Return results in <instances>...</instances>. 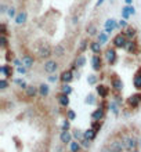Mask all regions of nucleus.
<instances>
[{
    "instance_id": "33",
    "label": "nucleus",
    "mask_w": 141,
    "mask_h": 152,
    "mask_svg": "<svg viewBox=\"0 0 141 152\" xmlns=\"http://www.w3.org/2000/svg\"><path fill=\"white\" fill-rule=\"evenodd\" d=\"M14 84H17V86H18L20 88H24V90L28 87V83H26L24 79H21V77H17V79H14Z\"/></svg>"
},
{
    "instance_id": "48",
    "label": "nucleus",
    "mask_w": 141,
    "mask_h": 152,
    "mask_svg": "<svg viewBox=\"0 0 141 152\" xmlns=\"http://www.w3.org/2000/svg\"><path fill=\"white\" fill-rule=\"evenodd\" d=\"M118 25H119V28H126V26H127V22H126V20H121L118 22Z\"/></svg>"
},
{
    "instance_id": "1",
    "label": "nucleus",
    "mask_w": 141,
    "mask_h": 152,
    "mask_svg": "<svg viewBox=\"0 0 141 152\" xmlns=\"http://www.w3.org/2000/svg\"><path fill=\"white\" fill-rule=\"evenodd\" d=\"M122 141L125 144V149L129 152L136 151L138 148V145H140V140H138L137 137H123Z\"/></svg>"
},
{
    "instance_id": "45",
    "label": "nucleus",
    "mask_w": 141,
    "mask_h": 152,
    "mask_svg": "<svg viewBox=\"0 0 141 152\" xmlns=\"http://www.w3.org/2000/svg\"><path fill=\"white\" fill-rule=\"evenodd\" d=\"M8 44V39H7V35H1V48H6Z\"/></svg>"
},
{
    "instance_id": "40",
    "label": "nucleus",
    "mask_w": 141,
    "mask_h": 152,
    "mask_svg": "<svg viewBox=\"0 0 141 152\" xmlns=\"http://www.w3.org/2000/svg\"><path fill=\"white\" fill-rule=\"evenodd\" d=\"M129 17H130V12H129V6H125V7L122 8V18L123 20H129Z\"/></svg>"
},
{
    "instance_id": "49",
    "label": "nucleus",
    "mask_w": 141,
    "mask_h": 152,
    "mask_svg": "<svg viewBox=\"0 0 141 152\" xmlns=\"http://www.w3.org/2000/svg\"><path fill=\"white\" fill-rule=\"evenodd\" d=\"M6 60H7V61H14V56H12V51H7Z\"/></svg>"
},
{
    "instance_id": "16",
    "label": "nucleus",
    "mask_w": 141,
    "mask_h": 152,
    "mask_svg": "<svg viewBox=\"0 0 141 152\" xmlns=\"http://www.w3.org/2000/svg\"><path fill=\"white\" fill-rule=\"evenodd\" d=\"M26 20H28V12L26 11H20L17 14L15 18H14L17 25H24L25 22H26Z\"/></svg>"
},
{
    "instance_id": "30",
    "label": "nucleus",
    "mask_w": 141,
    "mask_h": 152,
    "mask_svg": "<svg viewBox=\"0 0 141 152\" xmlns=\"http://www.w3.org/2000/svg\"><path fill=\"white\" fill-rule=\"evenodd\" d=\"M72 91H73V88L69 83H64L62 86H61V93H64V94H66V96H71Z\"/></svg>"
},
{
    "instance_id": "2",
    "label": "nucleus",
    "mask_w": 141,
    "mask_h": 152,
    "mask_svg": "<svg viewBox=\"0 0 141 152\" xmlns=\"http://www.w3.org/2000/svg\"><path fill=\"white\" fill-rule=\"evenodd\" d=\"M127 42H129V39L126 37L125 33H118L116 36L113 37V40H112L113 46H115L116 48H125L126 44H127Z\"/></svg>"
},
{
    "instance_id": "5",
    "label": "nucleus",
    "mask_w": 141,
    "mask_h": 152,
    "mask_svg": "<svg viewBox=\"0 0 141 152\" xmlns=\"http://www.w3.org/2000/svg\"><path fill=\"white\" fill-rule=\"evenodd\" d=\"M118 28H119V25H118V21L115 18H108V20L105 21V33L107 35H111Z\"/></svg>"
},
{
    "instance_id": "3",
    "label": "nucleus",
    "mask_w": 141,
    "mask_h": 152,
    "mask_svg": "<svg viewBox=\"0 0 141 152\" xmlns=\"http://www.w3.org/2000/svg\"><path fill=\"white\" fill-rule=\"evenodd\" d=\"M127 105L130 108H138L141 105V93H134L127 98Z\"/></svg>"
},
{
    "instance_id": "23",
    "label": "nucleus",
    "mask_w": 141,
    "mask_h": 152,
    "mask_svg": "<svg viewBox=\"0 0 141 152\" xmlns=\"http://www.w3.org/2000/svg\"><path fill=\"white\" fill-rule=\"evenodd\" d=\"M65 51H66V50H65V47L62 46V44H57L56 47L53 48V54H54L56 57H64Z\"/></svg>"
},
{
    "instance_id": "11",
    "label": "nucleus",
    "mask_w": 141,
    "mask_h": 152,
    "mask_svg": "<svg viewBox=\"0 0 141 152\" xmlns=\"http://www.w3.org/2000/svg\"><path fill=\"white\" fill-rule=\"evenodd\" d=\"M111 86H112V88L115 90V91H122L123 90V82H122L121 77H118L116 75L112 76V80H111Z\"/></svg>"
},
{
    "instance_id": "13",
    "label": "nucleus",
    "mask_w": 141,
    "mask_h": 152,
    "mask_svg": "<svg viewBox=\"0 0 141 152\" xmlns=\"http://www.w3.org/2000/svg\"><path fill=\"white\" fill-rule=\"evenodd\" d=\"M109 147L113 152H123L125 151V144L122 140H113L109 142Z\"/></svg>"
},
{
    "instance_id": "36",
    "label": "nucleus",
    "mask_w": 141,
    "mask_h": 152,
    "mask_svg": "<svg viewBox=\"0 0 141 152\" xmlns=\"http://www.w3.org/2000/svg\"><path fill=\"white\" fill-rule=\"evenodd\" d=\"M61 130L69 132V130H71V120H68L65 118V120H62V124H61Z\"/></svg>"
},
{
    "instance_id": "39",
    "label": "nucleus",
    "mask_w": 141,
    "mask_h": 152,
    "mask_svg": "<svg viewBox=\"0 0 141 152\" xmlns=\"http://www.w3.org/2000/svg\"><path fill=\"white\" fill-rule=\"evenodd\" d=\"M66 119L68 120H75L76 119V112L73 111V109H66Z\"/></svg>"
},
{
    "instance_id": "51",
    "label": "nucleus",
    "mask_w": 141,
    "mask_h": 152,
    "mask_svg": "<svg viewBox=\"0 0 141 152\" xmlns=\"http://www.w3.org/2000/svg\"><path fill=\"white\" fill-rule=\"evenodd\" d=\"M0 29H1V35H7V26H6V24L0 25Z\"/></svg>"
},
{
    "instance_id": "8",
    "label": "nucleus",
    "mask_w": 141,
    "mask_h": 152,
    "mask_svg": "<svg viewBox=\"0 0 141 152\" xmlns=\"http://www.w3.org/2000/svg\"><path fill=\"white\" fill-rule=\"evenodd\" d=\"M90 118H91V122H102L105 118V109L98 107V108L94 109L93 112H91Z\"/></svg>"
},
{
    "instance_id": "41",
    "label": "nucleus",
    "mask_w": 141,
    "mask_h": 152,
    "mask_svg": "<svg viewBox=\"0 0 141 152\" xmlns=\"http://www.w3.org/2000/svg\"><path fill=\"white\" fill-rule=\"evenodd\" d=\"M101 127H102V122H91V129L96 130L97 133L101 130Z\"/></svg>"
},
{
    "instance_id": "4",
    "label": "nucleus",
    "mask_w": 141,
    "mask_h": 152,
    "mask_svg": "<svg viewBox=\"0 0 141 152\" xmlns=\"http://www.w3.org/2000/svg\"><path fill=\"white\" fill-rule=\"evenodd\" d=\"M43 69H45L46 73H54L58 69V62H57L56 60H47L45 62V65H43Z\"/></svg>"
},
{
    "instance_id": "35",
    "label": "nucleus",
    "mask_w": 141,
    "mask_h": 152,
    "mask_svg": "<svg viewBox=\"0 0 141 152\" xmlns=\"http://www.w3.org/2000/svg\"><path fill=\"white\" fill-rule=\"evenodd\" d=\"M97 36H98V42H100L101 44H105L107 42H108V35L105 33V31H104V32H100Z\"/></svg>"
},
{
    "instance_id": "10",
    "label": "nucleus",
    "mask_w": 141,
    "mask_h": 152,
    "mask_svg": "<svg viewBox=\"0 0 141 152\" xmlns=\"http://www.w3.org/2000/svg\"><path fill=\"white\" fill-rule=\"evenodd\" d=\"M96 91L101 98H107V97L109 96V91H111V90H109V87L107 86V84H97Z\"/></svg>"
},
{
    "instance_id": "52",
    "label": "nucleus",
    "mask_w": 141,
    "mask_h": 152,
    "mask_svg": "<svg viewBox=\"0 0 141 152\" xmlns=\"http://www.w3.org/2000/svg\"><path fill=\"white\" fill-rule=\"evenodd\" d=\"M7 10H8V7H6V4H1V6H0V12H1V14L7 12Z\"/></svg>"
},
{
    "instance_id": "38",
    "label": "nucleus",
    "mask_w": 141,
    "mask_h": 152,
    "mask_svg": "<svg viewBox=\"0 0 141 152\" xmlns=\"http://www.w3.org/2000/svg\"><path fill=\"white\" fill-rule=\"evenodd\" d=\"M87 47H90V44L87 43V40H82L80 44H79V53H85L86 50H87Z\"/></svg>"
},
{
    "instance_id": "37",
    "label": "nucleus",
    "mask_w": 141,
    "mask_h": 152,
    "mask_svg": "<svg viewBox=\"0 0 141 152\" xmlns=\"http://www.w3.org/2000/svg\"><path fill=\"white\" fill-rule=\"evenodd\" d=\"M97 82H98V76H97V75L91 73V75L87 76V83H89V84L94 86V84H97Z\"/></svg>"
},
{
    "instance_id": "58",
    "label": "nucleus",
    "mask_w": 141,
    "mask_h": 152,
    "mask_svg": "<svg viewBox=\"0 0 141 152\" xmlns=\"http://www.w3.org/2000/svg\"><path fill=\"white\" fill-rule=\"evenodd\" d=\"M69 152H71V151H69Z\"/></svg>"
},
{
    "instance_id": "6",
    "label": "nucleus",
    "mask_w": 141,
    "mask_h": 152,
    "mask_svg": "<svg viewBox=\"0 0 141 152\" xmlns=\"http://www.w3.org/2000/svg\"><path fill=\"white\" fill-rule=\"evenodd\" d=\"M53 56V48L50 47V44L45 43L39 47V57L40 58H50Z\"/></svg>"
},
{
    "instance_id": "50",
    "label": "nucleus",
    "mask_w": 141,
    "mask_h": 152,
    "mask_svg": "<svg viewBox=\"0 0 141 152\" xmlns=\"http://www.w3.org/2000/svg\"><path fill=\"white\" fill-rule=\"evenodd\" d=\"M100 152H113V151L111 149V147H109V145H105V147H102V148L100 149Z\"/></svg>"
},
{
    "instance_id": "15",
    "label": "nucleus",
    "mask_w": 141,
    "mask_h": 152,
    "mask_svg": "<svg viewBox=\"0 0 141 152\" xmlns=\"http://www.w3.org/2000/svg\"><path fill=\"white\" fill-rule=\"evenodd\" d=\"M91 66L94 71H101L102 69V60L100 56H93L91 57Z\"/></svg>"
},
{
    "instance_id": "18",
    "label": "nucleus",
    "mask_w": 141,
    "mask_h": 152,
    "mask_svg": "<svg viewBox=\"0 0 141 152\" xmlns=\"http://www.w3.org/2000/svg\"><path fill=\"white\" fill-rule=\"evenodd\" d=\"M102 44L97 40V42H90V50H91V53H93L94 56H98V54H101V50H102V47H101Z\"/></svg>"
},
{
    "instance_id": "20",
    "label": "nucleus",
    "mask_w": 141,
    "mask_h": 152,
    "mask_svg": "<svg viewBox=\"0 0 141 152\" xmlns=\"http://www.w3.org/2000/svg\"><path fill=\"white\" fill-rule=\"evenodd\" d=\"M21 61H22V65L24 66H26V68H32L33 64H35V58H33L32 56H29V54H26V56H24L22 58H21Z\"/></svg>"
},
{
    "instance_id": "47",
    "label": "nucleus",
    "mask_w": 141,
    "mask_h": 152,
    "mask_svg": "<svg viewBox=\"0 0 141 152\" xmlns=\"http://www.w3.org/2000/svg\"><path fill=\"white\" fill-rule=\"evenodd\" d=\"M47 79H48V82H50V83H56L57 80L60 79V76H54V75H51V76H48Z\"/></svg>"
},
{
    "instance_id": "32",
    "label": "nucleus",
    "mask_w": 141,
    "mask_h": 152,
    "mask_svg": "<svg viewBox=\"0 0 141 152\" xmlns=\"http://www.w3.org/2000/svg\"><path fill=\"white\" fill-rule=\"evenodd\" d=\"M109 109H111V112L115 116L119 115V104H118L116 101H111L109 102Z\"/></svg>"
},
{
    "instance_id": "7",
    "label": "nucleus",
    "mask_w": 141,
    "mask_h": 152,
    "mask_svg": "<svg viewBox=\"0 0 141 152\" xmlns=\"http://www.w3.org/2000/svg\"><path fill=\"white\" fill-rule=\"evenodd\" d=\"M105 60H107V62H108L109 65L115 64L118 61L116 50H115V48H107V51H105Z\"/></svg>"
},
{
    "instance_id": "26",
    "label": "nucleus",
    "mask_w": 141,
    "mask_h": 152,
    "mask_svg": "<svg viewBox=\"0 0 141 152\" xmlns=\"http://www.w3.org/2000/svg\"><path fill=\"white\" fill-rule=\"evenodd\" d=\"M82 149V144H80V141H76V140H73L71 144H69V151L71 152H80Z\"/></svg>"
},
{
    "instance_id": "27",
    "label": "nucleus",
    "mask_w": 141,
    "mask_h": 152,
    "mask_svg": "<svg viewBox=\"0 0 141 152\" xmlns=\"http://www.w3.org/2000/svg\"><path fill=\"white\" fill-rule=\"evenodd\" d=\"M96 137H97V132L93 130L91 127L87 129V130H85V138H87V140H90V141H94L96 140Z\"/></svg>"
},
{
    "instance_id": "29",
    "label": "nucleus",
    "mask_w": 141,
    "mask_h": 152,
    "mask_svg": "<svg viewBox=\"0 0 141 152\" xmlns=\"http://www.w3.org/2000/svg\"><path fill=\"white\" fill-rule=\"evenodd\" d=\"M86 32H87V35L89 36H96V35H98V31H97V26L94 24H89L87 25V28H86Z\"/></svg>"
},
{
    "instance_id": "14",
    "label": "nucleus",
    "mask_w": 141,
    "mask_h": 152,
    "mask_svg": "<svg viewBox=\"0 0 141 152\" xmlns=\"http://www.w3.org/2000/svg\"><path fill=\"white\" fill-rule=\"evenodd\" d=\"M57 101H58V104H60L62 108H68L69 107V96L64 94V93H60V94L57 96Z\"/></svg>"
},
{
    "instance_id": "43",
    "label": "nucleus",
    "mask_w": 141,
    "mask_h": 152,
    "mask_svg": "<svg viewBox=\"0 0 141 152\" xmlns=\"http://www.w3.org/2000/svg\"><path fill=\"white\" fill-rule=\"evenodd\" d=\"M7 87H8V80L6 77H3L0 80V90H6Z\"/></svg>"
},
{
    "instance_id": "12",
    "label": "nucleus",
    "mask_w": 141,
    "mask_h": 152,
    "mask_svg": "<svg viewBox=\"0 0 141 152\" xmlns=\"http://www.w3.org/2000/svg\"><path fill=\"white\" fill-rule=\"evenodd\" d=\"M60 141L62 142V144H71L73 141V136H72V133L71 132H64V130H61V133H60Z\"/></svg>"
},
{
    "instance_id": "25",
    "label": "nucleus",
    "mask_w": 141,
    "mask_h": 152,
    "mask_svg": "<svg viewBox=\"0 0 141 152\" xmlns=\"http://www.w3.org/2000/svg\"><path fill=\"white\" fill-rule=\"evenodd\" d=\"M125 48H126V51L130 53V54H136L137 53V46H136V43H134L133 40H129Z\"/></svg>"
},
{
    "instance_id": "44",
    "label": "nucleus",
    "mask_w": 141,
    "mask_h": 152,
    "mask_svg": "<svg viewBox=\"0 0 141 152\" xmlns=\"http://www.w3.org/2000/svg\"><path fill=\"white\" fill-rule=\"evenodd\" d=\"M17 72L20 73V75H25V73L28 72V68L24 66V65H20V66H17Z\"/></svg>"
},
{
    "instance_id": "28",
    "label": "nucleus",
    "mask_w": 141,
    "mask_h": 152,
    "mask_svg": "<svg viewBox=\"0 0 141 152\" xmlns=\"http://www.w3.org/2000/svg\"><path fill=\"white\" fill-rule=\"evenodd\" d=\"M72 136H73V140L82 141L85 138V132H83V130H79V129H75L72 132Z\"/></svg>"
},
{
    "instance_id": "57",
    "label": "nucleus",
    "mask_w": 141,
    "mask_h": 152,
    "mask_svg": "<svg viewBox=\"0 0 141 152\" xmlns=\"http://www.w3.org/2000/svg\"><path fill=\"white\" fill-rule=\"evenodd\" d=\"M140 148H141V138H140Z\"/></svg>"
},
{
    "instance_id": "55",
    "label": "nucleus",
    "mask_w": 141,
    "mask_h": 152,
    "mask_svg": "<svg viewBox=\"0 0 141 152\" xmlns=\"http://www.w3.org/2000/svg\"><path fill=\"white\" fill-rule=\"evenodd\" d=\"M126 6H133V0H125Z\"/></svg>"
},
{
    "instance_id": "21",
    "label": "nucleus",
    "mask_w": 141,
    "mask_h": 152,
    "mask_svg": "<svg viewBox=\"0 0 141 152\" xmlns=\"http://www.w3.org/2000/svg\"><path fill=\"white\" fill-rule=\"evenodd\" d=\"M0 73L7 79V77H10V76L12 75V66L11 65H8V64L1 65V66H0Z\"/></svg>"
},
{
    "instance_id": "9",
    "label": "nucleus",
    "mask_w": 141,
    "mask_h": 152,
    "mask_svg": "<svg viewBox=\"0 0 141 152\" xmlns=\"http://www.w3.org/2000/svg\"><path fill=\"white\" fill-rule=\"evenodd\" d=\"M73 79H75V75H73L72 69H66V71H64L60 76V80L62 83H71Z\"/></svg>"
},
{
    "instance_id": "31",
    "label": "nucleus",
    "mask_w": 141,
    "mask_h": 152,
    "mask_svg": "<svg viewBox=\"0 0 141 152\" xmlns=\"http://www.w3.org/2000/svg\"><path fill=\"white\" fill-rule=\"evenodd\" d=\"M123 33H125L126 37H127L129 40H133L134 36H136V29L132 28V26H127V28H126V31Z\"/></svg>"
},
{
    "instance_id": "24",
    "label": "nucleus",
    "mask_w": 141,
    "mask_h": 152,
    "mask_svg": "<svg viewBox=\"0 0 141 152\" xmlns=\"http://www.w3.org/2000/svg\"><path fill=\"white\" fill-rule=\"evenodd\" d=\"M86 62H87V60H86V57L83 54H79L76 57V60H75V65H76L77 68H83L86 65Z\"/></svg>"
},
{
    "instance_id": "56",
    "label": "nucleus",
    "mask_w": 141,
    "mask_h": 152,
    "mask_svg": "<svg viewBox=\"0 0 141 152\" xmlns=\"http://www.w3.org/2000/svg\"><path fill=\"white\" fill-rule=\"evenodd\" d=\"M132 152H140V151H138V149H136V151H132Z\"/></svg>"
},
{
    "instance_id": "34",
    "label": "nucleus",
    "mask_w": 141,
    "mask_h": 152,
    "mask_svg": "<svg viewBox=\"0 0 141 152\" xmlns=\"http://www.w3.org/2000/svg\"><path fill=\"white\" fill-rule=\"evenodd\" d=\"M85 102H86L87 105H96V104H97L96 96H94V94H87V96H86Z\"/></svg>"
},
{
    "instance_id": "17",
    "label": "nucleus",
    "mask_w": 141,
    "mask_h": 152,
    "mask_svg": "<svg viewBox=\"0 0 141 152\" xmlns=\"http://www.w3.org/2000/svg\"><path fill=\"white\" fill-rule=\"evenodd\" d=\"M133 86L137 88L138 91L141 90V68H138L137 71H136V73H134V76H133Z\"/></svg>"
},
{
    "instance_id": "22",
    "label": "nucleus",
    "mask_w": 141,
    "mask_h": 152,
    "mask_svg": "<svg viewBox=\"0 0 141 152\" xmlns=\"http://www.w3.org/2000/svg\"><path fill=\"white\" fill-rule=\"evenodd\" d=\"M48 94H50V86L46 83H42L40 86H39V96L40 97H47Z\"/></svg>"
},
{
    "instance_id": "53",
    "label": "nucleus",
    "mask_w": 141,
    "mask_h": 152,
    "mask_svg": "<svg viewBox=\"0 0 141 152\" xmlns=\"http://www.w3.org/2000/svg\"><path fill=\"white\" fill-rule=\"evenodd\" d=\"M129 12H130V15H134V14H136V8H134V6H129Z\"/></svg>"
},
{
    "instance_id": "46",
    "label": "nucleus",
    "mask_w": 141,
    "mask_h": 152,
    "mask_svg": "<svg viewBox=\"0 0 141 152\" xmlns=\"http://www.w3.org/2000/svg\"><path fill=\"white\" fill-rule=\"evenodd\" d=\"M80 144L83 148H90V145H91V141L87 140V138H83V140L80 141Z\"/></svg>"
},
{
    "instance_id": "19",
    "label": "nucleus",
    "mask_w": 141,
    "mask_h": 152,
    "mask_svg": "<svg viewBox=\"0 0 141 152\" xmlns=\"http://www.w3.org/2000/svg\"><path fill=\"white\" fill-rule=\"evenodd\" d=\"M25 94L29 98H35L39 94V87H36V86H28V87L25 88Z\"/></svg>"
},
{
    "instance_id": "42",
    "label": "nucleus",
    "mask_w": 141,
    "mask_h": 152,
    "mask_svg": "<svg viewBox=\"0 0 141 152\" xmlns=\"http://www.w3.org/2000/svg\"><path fill=\"white\" fill-rule=\"evenodd\" d=\"M7 15L10 17V18H15L17 17V12H15V7H8V10H7Z\"/></svg>"
},
{
    "instance_id": "54",
    "label": "nucleus",
    "mask_w": 141,
    "mask_h": 152,
    "mask_svg": "<svg viewBox=\"0 0 141 152\" xmlns=\"http://www.w3.org/2000/svg\"><path fill=\"white\" fill-rule=\"evenodd\" d=\"M104 1H105V0H97L96 7H100V6H101V4H102V3H104Z\"/></svg>"
}]
</instances>
